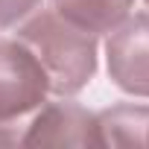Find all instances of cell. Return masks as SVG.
Masks as SVG:
<instances>
[{
    "instance_id": "obj_1",
    "label": "cell",
    "mask_w": 149,
    "mask_h": 149,
    "mask_svg": "<svg viewBox=\"0 0 149 149\" xmlns=\"http://www.w3.org/2000/svg\"><path fill=\"white\" fill-rule=\"evenodd\" d=\"M44 67L50 94L73 97L97 73V35L70 24L58 12H38L15 35Z\"/></svg>"
},
{
    "instance_id": "obj_2",
    "label": "cell",
    "mask_w": 149,
    "mask_h": 149,
    "mask_svg": "<svg viewBox=\"0 0 149 149\" xmlns=\"http://www.w3.org/2000/svg\"><path fill=\"white\" fill-rule=\"evenodd\" d=\"M50 82L38 58L18 41H0V146H18L32 114L47 102Z\"/></svg>"
},
{
    "instance_id": "obj_3",
    "label": "cell",
    "mask_w": 149,
    "mask_h": 149,
    "mask_svg": "<svg viewBox=\"0 0 149 149\" xmlns=\"http://www.w3.org/2000/svg\"><path fill=\"white\" fill-rule=\"evenodd\" d=\"M105 58L108 76L123 94L149 100V12L129 15L108 32Z\"/></svg>"
},
{
    "instance_id": "obj_4",
    "label": "cell",
    "mask_w": 149,
    "mask_h": 149,
    "mask_svg": "<svg viewBox=\"0 0 149 149\" xmlns=\"http://www.w3.org/2000/svg\"><path fill=\"white\" fill-rule=\"evenodd\" d=\"M21 146H100L97 114L64 97L58 102H44L32 114Z\"/></svg>"
},
{
    "instance_id": "obj_5",
    "label": "cell",
    "mask_w": 149,
    "mask_h": 149,
    "mask_svg": "<svg viewBox=\"0 0 149 149\" xmlns=\"http://www.w3.org/2000/svg\"><path fill=\"white\" fill-rule=\"evenodd\" d=\"M100 146H149V108L120 102L97 114Z\"/></svg>"
},
{
    "instance_id": "obj_6",
    "label": "cell",
    "mask_w": 149,
    "mask_h": 149,
    "mask_svg": "<svg viewBox=\"0 0 149 149\" xmlns=\"http://www.w3.org/2000/svg\"><path fill=\"white\" fill-rule=\"evenodd\" d=\"M134 9V0H53V12L94 35L111 32Z\"/></svg>"
},
{
    "instance_id": "obj_7",
    "label": "cell",
    "mask_w": 149,
    "mask_h": 149,
    "mask_svg": "<svg viewBox=\"0 0 149 149\" xmlns=\"http://www.w3.org/2000/svg\"><path fill=\"white\" fill-rule=\"evenodd\" d=\"M41 0H0V29H9L24 21L32 9H38Z\"/></svg>"
},
{
    "instance_id": "obj_8",
    "label": "cell",
    "mask_w": 149,
    "mask_h": 149,
    "mask_svg": "<svg viewBox=\"0 0 149 149\" xmlns=\"http://www.w3.org/2000/svg\"><path fill=\"white\" fill-rule=\"evenodd\" d=\"M146 6H149V0H146Z\"/></svg>"
}]
</instances>
